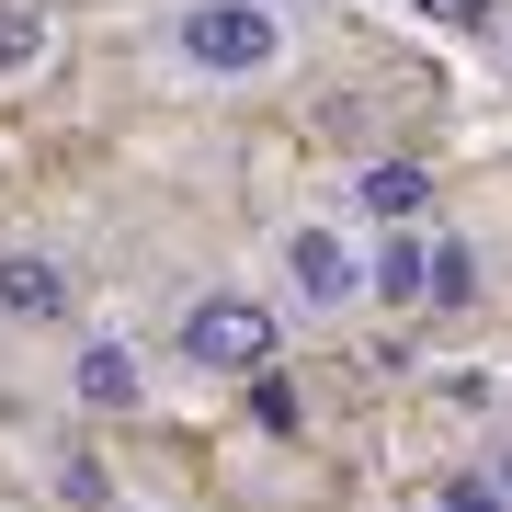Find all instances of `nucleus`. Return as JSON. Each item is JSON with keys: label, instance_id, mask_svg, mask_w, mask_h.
<instances>
[{"label": "nucleus", "instance_id": "nucleus-1", "mask_svg": "<svg viewBox=\"0 0 512 512\" xmlns=\"http://www.w3.org/2000/svg\"><path fill=\"white\" fill-rule=\"evenodd\" d=\"M160 57L183 80H205V92H251V80H274L296 57V23H285V0H171Z\"/></svg>", "mask_w": 512, "mask_h": 512}, {"label": "nucleus", "instance_id": "nucleus-2", "mask_svg": "<svg viewBox=\"0 0 512 512\" xmlns=\"http://www.w3.org/2000/svg\"><path fill=\"white\" fill-rule=\"evenodd\" d=\"M285 296H262V285H194L183 296V319H171V365H194V376H274L285 365Z\"/></svg>", "mask_w": 512, "mask_h": 512}, {"label": "nucleus", "instance_id": "nucleus-3", "mask_svg": "<svg viewBox=\"0 0 512 512\" xmlns=\"http://www.w3.org/2000/svg\"><path fill=\"white\" fill-rule=\"evenodd\" d=\"M274 296H285L296 319H353V308H376L365 239H353L342 217H285V239H274Z\"/></svg>", "mask_w": 512, "mask_h": 512}, {"label": "nucleus", "instance_id": "nucleus-4", "mask_svg": "<svg viewBox=\"0 0 512 512\" xmlns=\"http://www.w3.org/2000/svg\"><path fill=\"white\" fill-rule=\"evenodd\" d=\"M69 410H148V353L126 342V330H80V353H69Z\"/></svg>", "mask_w": 512, "mask_h": 512}, {"label": "nucleus", "instance_id": "nucleus-5", "mask_svg": "<svg viewBox=\"0 0 512 512\" xmlns=\"http://www.w3.org/2000/svg\"><path fill=\"white\" fill-rule=\"evenodd\" d=\"M80 308V274L57 251H0V319H23V330H57Z\"/></svg>", "mask_w": 512, "mask_h": 512}, {"label": "nucleus", "instance_id": "nucleus-6", "mask_svg": "<svg viewBox=\"0 0 512 512\" xmlns=\"http://www.w3.org/2000/svg\"><path fill=\"white\" fill-rule=\"evenodd\" d=\"M365 274H376V308H433V228L365 239Z\"/></svg>", "mask_w": 512, "mask_h": 512}, {"label": "nucleus", "instance_id": "nucleus-7", "mask_svg": "<svg viewBox=\"0 0 512 512\" xmlns=\"http://www.w3.org/2000/svg\"><path fill=\"white\" fill-rule=\"evenodd\" d=\"M353 205H365L376 228H421V205H433V171H421V160H365V171H353Z\"/></svg>", "mask_w": 512, "mask_h": 512}, {"label": "nucleus", "instance_id": "nucleus-8", "mask_svg": "<svg viewBox=\"0 0 512 512\" xmlns=\"http://www.w3.org/2000/svg\"><path fill=\"white\" fill-rule=\"evenodd\" d=\"M57 57V23H46V0H0V80H35Z\"/></svg>", "mask_w": 512, "mask_h": 512}, {"label": "nucleus", "instance_id": "nucleus-9", "mask_svg": "<svg viewBox=\"0 0 512 512\" xmlns=\"http://www.w3.org/2000/svg\"><path fill=\"white\" fill-rule=\"evenodd\" d=\"M46 490H57V512H126V501H114V467L92 456V444H69V456L46 467Z\"/></svg>", "mask_w": 512, "mask_h": 512}, {"label": "nucleus", "instance_id": "nucleus-10", "mask_svg": "<svg viewBox=\"0 0 512 512\" xmlns=\"http://www.w3.org/2000/svg\"><path fill=\"white\" fill-rule=\"evenodd\" d=\"M433 308H478V239L433 228Z\"/></svg>", "mask_w": 512, "mask_h": 512}, {"label": "nucleus", "instance_id": "nucleus-11", "mask_svg": "<svg viewBox=\"0 0 512 512\" xmlns=\"http://www.w3.org/2000/svg\"><path fill=\"white\" fill-rule=\"evenodd\" d=\"M433 512H512V490H501L490 467H456V478L433 490Z\"/></svg>", "mask_w": 512, "mask_h": 512}, {"label": "nucleus", "instance_id": "nucleus-12", "mask_svg": "<svg viewBox=\"0 0 512 512\" xmlns=\"http://www.w3.org/2000/svg\"><path fill=\"white\" fill-rule=\"evenodd\" d=\"M421 12H444V23H490L501 0H421Z\"/></svg>", "mask_w": 512, "mask_h": 512}, {"label": "nucleus", "instance_id": "nucleus-13", "mask_svg": "<svg viewBox=\"0 0 512 512\" xmlns=\"http://www.w3.org/2000/svg\"><path fill=\"white\" fill-rule=\"evenodd\" d=\"M490 478H501V490H512V433H501V444H490Z\"/></svg>", "mask_w": 512, "mask_h": 512}]
</instances>
